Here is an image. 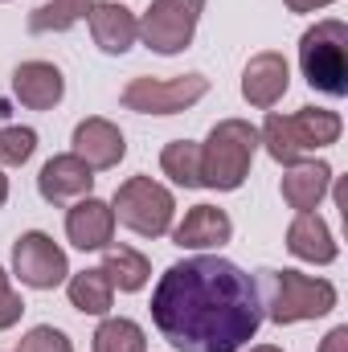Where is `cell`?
I'll return each mask as SVG.
<instances>
[{"label": "cell", "instance_id": "9", "mask_svg": "<svg viewBox=\"0 0 348 352\" xmlns=\"http://www.w3.org/2000/svg\"><path fill=\"white\" fill-rule=\"evenodd\" d=\"M12 274L33 291H54L58 283H66L70 263H66V250L50 234L29 230L12 242Z\"/></svg>", "mask_w": 348, "mask_h": 352}, {"label": "cell", "instance_id": "6", "mask_svg": "<svg viewBox=\"0 0 348 352\" xmlns=\"http://www.w3.org/2000/svg\"><path fill=\"white\" fill-rule=\"evenodd\" d=\"M111 213L119 226H127L140 238H164L173 230L176 217V201L164 184H156L152 176H131L115 188Z\"/></svg>", "mask_w": 348, "mask_h": 352}, {"label": "cell", "instance_id": "20", "mask_svg": "<svg viewBox=\"0 0 348 352\" xmlns=\"http://www.w3.org/2000/svg\"><path fill=\"white\" fill-rule=\"evenodd\" d=\"M102 274L111 278V287L115 291H144L148 287V278H152V263L140 254V250H131V246H107L102 250Z\"/></svg>", "mask_w": 348, "mask_h": 352}, {"label": "cell", "instance_id": "11", "mask_svg": "<svg viewBox=\"0 0 348 352\" xmlns=\"http://www.w3.org/2000/svg\"><path fill=\"white\" fill-rule=\"evenodd\" d=\"M287 87H291V66H287V58L274 54V50L254 54V58L246 62V70H242V98H246L250 107H259V111H270V107L287 94Z\"/></svg>", "mask_w": 348, "mask_h": 352}, {"label": "cell", "instance_id": "13", "mask_svg": "<svg viewBox=\"0 0 348 352\" xmlns=\"http://www.w3.org/2000/svg\"><path fill=\"white\" fill-rule=\"evenodd\" d=\"M90 37L102 54H127L140 41V21L131 8L115 4V0H94L90 4Z\"/></svg>", "mask_w": 348, "mask_h": 352}, {"label": "cell", "instance_id": "12", "mask_svg": "<svg viewBox=\"0 0 348 352\" xmlns=\"http://www.w3.org/2000/svg\"><path fill=\"white\" fill-rule=\"evenodd\" d=\"M74 156L78 160H87L94 173H102V168H115L123 156H127V140H123V131L111 123V119H98V115H90L83 119L78 127H74Z\"/></svg>", "mask_w": 348, "mask_h": 352}, {"label": "cell", "instance_id": "25", "mask_svg": "<svg viewBox=\"0 0 348 352\" xmlns=\"http://www.w3.org/2000/svg\"><path fill=\"white\" fill-rule=\"evenodd\" d=\"M17 352H74V344H70V336H66L62 328H54V324H37V328L25 332V340H21V349Z\"/></svg>", "mask_w": 348, "mask_h": 352}, {"label": "cell", "instance_id": "14", "mask_svg": "<svg viewBox=\"0 0 348 352\" xmlns=\"http://www.w3.org/2000/svg\"><path fill=\"white\" fill-rule=\"evenodd\" d=\"M12 94L29 111H54L66 94V78L54 62H21L12 70Z\"/></svg>", "mask_w": 348, "mask_h": 352}, {"label": "cell", "instance_id": "18", "mask_svg": "<svg viewBox=\"0 0 348 352\" xmlns=\"http://www.w3.org/2000/svg\"><path fill=\"white\" fill-rule=\"evenodd\" d=\"M287 250L303 263H316V266H328L336 263V238L328 230V221L320 213H295V221L287 226Z\"/></svg>", "mask_w": 348, "mask_h": 352}, {"label": "cell", "instance_id": "8", "mask_svg": "<svg viewBox=\"0 0 348 352\" xmlns=\"http://www.w3.org/2000/svg\"><path fill=\"white\" fill-rule=\"evenodd\" d=\"M205 12V0H152V8L140 21V37L152 54H180L193 45L197 21Z\"/></svg>", "mask_w": 348, "mask_h": 352}, {"label": "cell", "instance_id": "26", "mask_svg": "<svg viewBox=\"0 0 348 352\" xmlns=\"http://www.w3.org/2000/svg\"><path fill=\"white\" fill-rule=\"evenodd\" d=\"M21 311H25V299L8 287V274H4V266H0V332H8V328L21 320Z\"/></svg>", "mask_w": 348, "mask_h": 352}, {"label": "cell", "instance_id": "27", "mask_svg": "<svg viewBox=\"0 0 348 352\" xmlns=\"http://www.w3.org/2000/svg\"><path fill=\"white\" fill-rule=\"evenodd\" d=\"M320 352H348V324L332 328V332L320 340Z\"/></svg>", "mask_w": 348, "mask_h": 352}, {"label": "cell", "instance_id": "3", "mask_svg": "<svg viewBox=\"0 0 348 352\" xmlns=\"http://www.w3.org/2000/svg\"><path fill=\"white\" fill-rule=\"evenodd\" d=\"M254 291H259L262 320L270 324H303L336 307V287L328 278H312L299 270H259Z\"/></svg>", "mask_w": 348, "mask_h": 352}, {"label": "cell", "instance_id": "30", "mask_svg": "<svg viewBox=\"0 0 348 352\" xmlns=\"http://www.w3.org/2000/svg\"><path fill=\"white\" fill-rule=\"evenodd\" d=\"M250 352H283V349H279V344H254Z\"/></svg>", "mask_w": 348, "mask_h": 352}, {"label": "cell", "instance_id": "16", "mask_svg": "<svg viewBox=\"0 0 348 352\" xmlns=\"http://www.w3.org/2000/svg\"><path fill=\"white\" fill-rule=\"evenodd\" d=\"M230 238H234V221L217 205H193L184 221L173 230V242L180 250H213V246H226Z\"/></svg>", "mask_w": 348, "mask_h": 352}, {"label": "cell", "instance_id": "1", "mask_svg": "<svg viewBox=\"0 0 348 352\" xmlns=\"http://www.w3.org/2000/svg\"><path fill=\"white\" fill-rule=\"evenodd\" d=\"M152 324L176 352H242L262 324L254 278L217 254L173 263L152 291Z\"/></svg>", "mask_w": 348, "mask_h": 352}, {"label": "cell", "instance_id": "17", "mask_svg": "<svg viewBox=\"0 0 348 352\" xmlns=\"http://www.w3.org/2000/svg\"><path fill=\"white\" fill-rule=\"evenodd\" d=\"M283 201L295 209V213H316V205L332 192V164L324 160H299L291 164L283 184H279Z\"/></svg>", "mask_w": 348, "mask_h": 352}, {"label": "cell", "instance_id": "21", "mask_svg": "<svg viewBox=\"0 0 348 352\" xmlns=\"http://www.w3.org/2000/svg\"><path fill=\"white\" fill-rule=\"evenodd\" d=\"M160 168H164V176H168L173 184H180V188H201V144H193V140H173V144H164Z\"/></svg>", "mask_w": 348, "mask_h": 352}, {"label": "cell", "instance_id": "5", "mask_svg": "<svg viewBox=\"0 0 348 352\" xmlns=\"http://www.w3.org/2000/svg\"><path fill=\"white\" fill-rule=\"evenodd\" d=\"M299 70L307 87L345 98L348 94V25L345 21H316L299 37Z\"/></svg>", "mask_w": 348, "mask_h": 352}, {"label": "cell", "instance_id": "29", "mask_svg": "<svg viewBox=\"0 0 348 352\" xmlns=\"http://www.w3.org/2000/svg\"><path fill=\"white\" fill-rule=\"evenodd\" d=\"M4 201H8V176L0 173V205H4Z\"/></svg>", "mask_w": 348, "mask_h": 352}, {"label": "cell", "instance_id": "15", "mask_svg": "<svg viewBox=\"0 0 348 352\" xmlns=\"http://www.w3.org/2000/svg\"><path fill=\"white\" fill-rule=\"evenodd\" d=\"M66 238L78 250H107L111 238H115V213H111V205L98 201V197L74 201L70 213H66Z\"/></svg>", "mask_w": 348, "mask_h": 352}, {"label": "cell", "instance_id": "7", "mask_svg": "<svg viewBox=\"0 0 348 352\" xmlns=\"http://www.w3.org/2000/svg\"><path fill=\"white\" fill-rule=\"evenodd\" d=\"M209 94V78L205 74H176V78H131L119 102L123 111H135V115H180L188 111L193 102H201Z\"/></svg>", "mask_w": 348, "mask_h": 352}, {"label": "cell", "instance_id": "4", "mask_svg": "<svg viewBox=\"0 0 348 352\" xmlns=\"http://www.w3.org/2000/svg\"><path fill=\"white\" fill-rule=\"evenodd\" d=\"M254 152H259V127H250L246 119L213 123L209 140L201 144V188H217V192L242 188L254 164Z\"/></svg>", "mask_w": 348, "mask_h": 352}, {"label": "cell", "instance_id": "28", "mask_svg": "<svg viewBox=\"0 0 348 352\" xmlns=\"http://www.w3.org/2000/svg\"><path fill=\"white\" fill-rule=\"evenodd\" d=\"M291 12H316V8H328L332 0H283Z\"/></svg>", "mask_w": 348, "mask_h": 352}, {"label": "cell", "instance_id": "10", "mask_svg": "<svg viewBox=\"0 0 348 352\" xmlns=\"http://www.w3.org/2000/svg\"><path fill=\"white\" fill-rule=\"evenodd\" d=\"M90 188H94V168H90L87 160H78L74 152L54 156V160L37 173V192H41V201H50V205L83 201V197H90Z\"/></svg>", "mask_w": 348, "mask_h": 352}, {"label": "cell", "instance_id": "23", "mask_svg": "<svg viewBox=\"0 0 348 352\" xmlns=\"http://www.w3.org/2000/svg\"><path fill=\"white\" fill-rule=\"evenodd\" d=\"M94 0H50L29 12V33H66L90 12Z\"/></svg>", "mask_w": 348, "mask_h": 352}, {"label": "cell", "instance_id": "22", "mask_svg": "<svg viewBox=\"0 0 348 352\" xmlns=\"http://www.w3.org/2000/svg\"><path fill=\"white\" fill-rule=\"evenodd\" d=\"M94 352H148V336L135 320L111 316L94 328Z\"/></svg>", "mask_w": 348, "mask_h": 352}, {"label": "cell", "instance_id": "2", "mask_svg": "<svg viewBox=\"0 0 348 352\" xmlns=\"http://www.w3.org/2000/svg\"><path fill=\"white\" fill-rule=\"evenodd\" d=\"M340 131H345V119L324 107H299L295 115L270 111L266 123L259 127V148H266L270 160L291 168V164L316 156L320 148H332L340 140Z\"/></svg>", "mask_w": 348, "mask_h": 352}, {"label": "cell", "instance_id": "19", "mask_svg": "<svg viewBox=\"0 0 348 352\" xmlns=\"http://www.w3.org/2000/svg\"><path fill=\"white\" fill-rule=\"evenodd\" d=\"M66 295L70 303L83 311V316H107L111 303H115V287L111 278L102 274V266H90V270H78L66 278Z\"/></svg>", "mask_w": 348, "mask_h": 352}, {"label": "cell", "instance_id": "24", "mask_svg": "<svg viewBox=\"0 0 348 352\" xmlns=\"http://www.w3.org/2000/svg\"><path fill=\"white\" fill-rule=\"evenodd\" d=\"M33 152H37V131L33 127H21V123L0 127V164L21 168V164H29Z\"/></svg>", "mask_w": 348, "mask_h": 352}]
</instances>
